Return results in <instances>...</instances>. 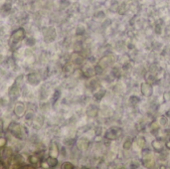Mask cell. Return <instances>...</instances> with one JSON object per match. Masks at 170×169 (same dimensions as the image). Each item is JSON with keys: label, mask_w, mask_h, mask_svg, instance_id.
<instances>
[{"label": "cell", "mask_w": 170, "mask_h": 169, "mask_svg": "<svg viewBox=\"0 0 170 169\" xmlns=\"http://www.w3.org/2000/svg\"><path fill=\"white\" fill-rule=\"evenodd\" d=\"M19 88H20L19 86H17L16 84L10 88V90H9V92H8V94L12 100H15V99H17L18 96H19V94H20Z\"/></svg>", "instance_id": "obj_5"}, {"label": "cell", "mask_w": 170, "mask_h": 169, "mask_svg": "<svg viewBox=\"0 0 170 169\" xmlns=\"http://www.w3.org/2000/svg\"><path fill=\"white\" fill-rule=\"evenodd\" d=\"M44 39L46 42H52L56 38V31L54 28H45L43 30Z\"/></svg>", "instance_id": "obj_3"}, {"label": "cell", "mask_w": 170, "mask_h": 169, "mask_svg": "<svg viewBox=\"0 0 170 169\" xmlns=\"http://www.w3.org/2000/svg\"><path fill=\"white\" fill-rule=\"evenodd\" d=\"M24 35H25V31H24V29H22V28L17 29V30L14 31V32L12 33V35H11L9 44H10L11 46L17 44L18 42H20L22 39H23Z\"/></svg>", "instance_id": "obj_1"}, {"label": "cell", "mask_w": 170, "mask_h": 169, "mask_svg": "<svg viewBox=\"0 0 170 169\" xmlns=\"http://www.w3.org/2000/svg\"><path fill=\"white\" fill-rule=\"evenodd\" d=\"M15 84H16L17 86H21L22 84H23V76H19L18 78L15 80Z\"/></svg>", "instance_id": "obj_14"}, {"label": "cell", "mask_w": 170, "mask_h": 169, "mask_svg": "<svg viewBox=\"0 0 170 169\" xmlns=\"http://www.w3.org/2000/svg\"><path fill=\"white\" fill-rule=\"evenodd\" d=\"M2 125H3V123H2V120H1V118H0V129L2 128Z\"/></svg>", "instance_id": "obj_25"}, {"label": "cell", "mask_w": 170, "mask_h": 169, "mask_svg": "<svg viewBox=\"0 0 170 169\" xmlns=\"http://www.w3.org/2000/svg\"><path fill=\"white\" fill-rule=\"evenodd\" d=\"M41 166H42L43 168H48V167H49V164H48V162H47V160L44 161V162H42Z\"/></svg>", "instance_id": "obj_20"}, {"label": "cell", "mask_w": 170, "mask_h": 169, "mask_svg": "<svg viewBox=\"0 0 170 169\" xmlns=\"http://www.w3.org/2000/svg\"><path fill=\"white\" fill-rule=\"evenodd\" d=\"M12 155H13V150L11 149L10 147H7V148H5V149H4L3 156H4V158H5V159H10L11 157H12Z\"/></svg>", "instance_id": "obj_9"}, {"label": "cell", "mask_w": 170, "mask_h": 169, "mask_svg": "<svg viewBox=\"0 0 170 169\" xmlns=\"http://www.w3.org/2000/svg\"><path fill=\"white\" fill-rule=\"evenodd\" d=\"M78 146H79L81 149H86L88 147V140H86L85 138H81L78 141Z\"/></svg>", "instance_id": "obj_11"}, {"label": "cell", "mask_w": 170, "mask_h": 169, "mask_svg": "<svg viewBox=\"0 0 170 169\" xmlns=\"http://www.w3.org/2000/svg\"><path fill=\"white\" fill-rule=\"evenodd\" d=\"M73 167H74L73 164L70 163V162H65V163L62 165V168H64V169H71Z\"/></svg>", "instance_id": "obj_15"}, {"label": "cell", "mask_w": 170, "mask_h": 169, "mask_svg": "<svg viewBox=\"0 0 170 169\" xmlns=\"http://www.w3.org/2000/svg\"><path fill=\"white\" fill-rule=\"evenodd\" d=\"M49 154H50V156H52V157H57L58 156V154H59V148H58L57 143H55V142L51 143Z\"/></svg>", "instance_id": "obj_7"}, {"label": "cell", "mask_w": 170, "mask_h": 169, "mask_svg": "<svg viewBox=\"0 0 170 169\" xmlns=\"http://www.w3.org/2000/svg\"><path fill=\"white\" fill-rule=\"evenodd\" d=\"M130 141H126V142L124 143V147L125 148V149H128L129 148V146H130Z\"/></svg>", "instance_id": "obj_21"}, {"label": "cell", "mask_w": 170, "mask_h": 169, "mask_svg": "<svg viewBox=\"0 0 170 169\" xmlns=\"http://www.w3.org/2000/svg\"><path fill=\"white\" fill-rule=\"evenodd\" d=\"M151 87L148 84H143L142 85V93L145 94V96H150L151 94Z\"/></svg>", "instance_id": "obj_8"}, {"label": "cell", "mask_w": 170, "mask_h": 169, "mask_svg": "<svg viewBox=\"0 0 170 169\" xmlns=\"http://www.w3.org/2000/svg\"><path fill=\"white\" fill-rule=\"evenodd\" d=\"M24 112H25V105H24L23 103L18 101V103H16V105H15V107H14L15 116H18V118H21V116L24 114Z\"/></svg>", "instance_id": "obj_4"}, {"label": "cell", "mask_w": 170, "mask_h": 169, "mask_svg": "<svg viewBox=\"0 0 170 169\" xmlns=\"http://www.w3.org/2000/svg\"><path fill=\"white\" fill-rule=\"evenodd\" d=\"M6 145V139L4 137H0V148L4 147Z\"/></svg>", "instance_id": "obj_17"}, {"label": "cell", "mask_w": 170, "mask_h": 169, "mask_svg": "<svg viewBox=\"0 0 170 169\" xmlns=\"http://www.w3.org/2000/svg\"><path fill=\"white\" fill-rule=\"evenodd\" d=\"M153 146H154V148H156V149H160V148H161V143L159 142V141H154Z\"/></svg>", "instance_id": "obj_18"}, {"label": "cell", "mask_w": 170, "mask_h": 169, "mask_svg": "<svg viewBox=\"0 0 170 169\" xmlns=\"http://www.w3.org/2000/svg\"><path fill=\"white\" fill-rule=\"evenodd\" d=\"M96 73H97V74H102V67L98 66V65L97 67H96Z\"/></svg>", "instance_id": "obj_19"}, {"label": "cell", "mask_w": 170, "mask_h": 169, "mask_svg": "<svg viewBox=\"0 0 170 169\" xmlns=\"http://www.w3.org/2000/svg\"><path fill=\"white\" fill-rule=\"evenodd\" d=\"M47 162H48V164H49V167H55L58 164L57 158H56V157H52V156H50L47 159Z\"/></svg>", "instance_id": "obj_10"}, {"label": "cell", "mask_w": 170, "mask_h": 169, "mask_svg": "<svg viewBox=\"0 0 170 169\" xmlns=\"http://www.w3.org/2000/svg\"><path fill=\"white\" fill-rule=\"evenodd\" d=\"M72 60L75 62V64H82V61H83V59H82V57L79 55V54H74L73 56H72Z\"/></svg>", "instance_id": "obj_12"}, {"label": "cell", "mask_w": 170, "mask_h": 169, "mask_svg": "<svg viewBox=\"0 0 170 169\" xmlns=\"http://www.w3.org/2000/svg\"><path fill=\"white\" fill-rule=\"evenodd\" d=\"M64 69H65V71H66V72H70V71L73 70V65H72L71 63H68V64L65 66Z\"/></svg>", "instance_id": "obj_16"}, {"label": "cell", "mask_w": 170, "mask_h": 169, "mask_svg": "<svg viewBox=\"0 0 170 169\" xmlns=\"http://www.w3.org/2000/svg\"><path fill=\"white\" fill-rule=\"evenodd\" d=\"M8 129L15 137H17V138H22V135H23V129H22V127L19 125V123L12 122L10 125H9Z\"/></svg>", "instance_id": "obj_2"}, {"label": "cell", "mask_w": 170, "mask_h": 169, "mask_svg": "<svg viewBox=\"0 0 170 169\" xmlns=\"http://www.w3.org/2000/svg\"><path fill=\"white\" fill-rule=\"evenodd\" d=\"M166 146H167V148H170V141H168V142L166 143Z\"/></svg>", "instance_id": "obj_24"}, {"label": "cell", "mask_w": 170, "mask_h": 169, "mask_svg": "<svg viewBox=\"0 0 170 169\" xmlns=\"http://www.w3.org/2000/svg\"><path fill=\"white\" fill-rule=\"evenodd\" d=\"M23 168H27V169H33L34 167H33V166H23Z\"/></svg>", "instance_id": "obj_22"}, {"label": "cell", "mask_w": 170, "mask_h": 169, "mask_svg": "<svg viewBox=\"0 0 170 169\" xmlns=\"http://www.w3.org/2000/svg\"><path fill=\"white\" fill-rule=\"evenodd\" d=\"M29 161H30L31 164H38L40 162V158L36 155H31L29 157Z\"/></svg>", "instance_id": "obj_13"}, {"label": "cell", "mask_w": 170, "mask_h": 169, "mask_svg": "<svg viewBox=\"0 0 170 169\" xmlns=\"http://www.w3.org/2000/svg\"><path fill=\"white\" fill-rule=\"evenodd\" d=\"M3 168H5V166L3 165V163H2V162H0V169H3Z\"/></svg>", "instance_id": "obj_23"}, {"label": "cell", "mask_w": 170, "mask_h": 169, "mask_svg": "<svg viewBox=\"0 0 170 169\" xmlns=\"http://www.w3.org/2000/svg\"><path fill=\"white\" fill-rule=\"evenodd\" d=\"M28 82H29V84H31L33 86H37L38 84H39V82H40L39 76H38L36 73L29 74V75H28Z\"/></svg>", "instance_id": "obj_6"}]
</instances>
